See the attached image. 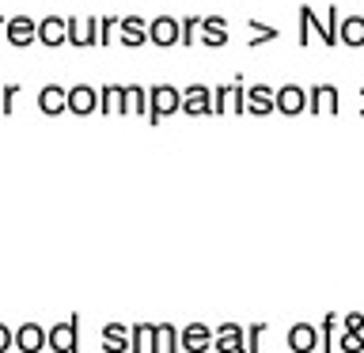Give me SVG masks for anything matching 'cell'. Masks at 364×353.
Instances as JSON below:
<instances>
[{
    "label": "cell",
    "instance_id": "16",
    "mask_svg": "<svg viewBox=\"0 0 364 353\" xmlns=\"http://www.w3.org/2000/svg\"><path fill=\"white\" fill-rule=\"evenodd\" d=\"M102 349L107 353H133L129 323H102Z\"/></svg>",
    "mask_w": 364,
    "mask_h": 353
},
{
    "label": "cell",
    "instance_id": "27",
    "mask_svg": "<svg viewBox=\"0 0 364 353\" xmlns=\"http://www.w3.org/2000/svg\"><path fill=\"white\" fill-rule=\"evenodd\" d=\"M178 327L175 323H159V353H178Z\"/></svg>",
    "mask_w": 364,
    "mask_h": 353
},
{
    "label": "cell",
    "instance_id": "21",
    "mask_svg": "<svg viewBox=\"0 0 364 353\" xmlns=\"http://www.w3.org/2000/svg\"><path fill=\"white\" fill-rule=\"evenodd\" d=\"M99 114H125V84L99 88Z\"/></svg>",
    "mask_w": 364,
    "mask_h": 353
},
{
    "label": "cell",
    "instance_id": "14",
    "mask_svg": "<svg viewBox=\"0 0 364 353\" xmlns=\"http://www.w3.org/2000/svg\"><path fill=\"white\" fill-rule=\"evenodd\" d=\"M228 19L224 16H201V34H198V42L201 46H209V50H224L228 46Z\"/></svg>",
    "mask_w": 364,
    "mask_h": 353
},
{
    "label": "cell",
    "instance_id": "17",
    "mask_svg": "<svg viewBox=\"0 0 364 353\" xmlns=\"http://www.w3.org/2000/svg\"><path fill=\"white\" fill-rule=\"evenodd\" d=\"M4 38H8L11 46H31V42H38V19H31V16H11Z\"/></svg>",
    "mask_w": 364,
    "mask_h": 353
},
{
    "label": "cell",
    "instance_id": "22",
    "mask_svg": "<svg viewBox=\"0 0 364 353\" xmlns=\"http://www.w3.org/2000/svg\"><path fill=\"white\" fill-rule=\"evenodd\" d=\"M247 31H250L247 50H258V46H266V42H277V38H281V31H277V27H269V23H262V19H247Z\"/></svg>",
    "mask_w": 364,
    "mask_h": 353
},
{
    "label": "cell",
    "instance_id": "3",
    "mask_svg": "<svg viewBox=\"0 0 364 353\" xmlns=\"http://www.w3.org/2000/svg\"><path fill=\"white\" fill-rule=\"evenodd\" d=\"M148 42L159 46V50H171V46L182 42V19L175 16H156L148 23Z\"/></svg>",
    "mask_w": 364,
    "mask_h": 353
},
{
    "label": "cell",
    "instance_id": "26",
    "mask_svg": "<svg viewBox=\"0 0 364 353\" xmlns=\"http://www.w3.org/2000/svg\"><path fill=\"white\" fill-rule=\"evenodd\" d=\"M338 323H341V319H338L334 312H326V315H323V323H318V346H323V353H334Z\"/></svg>",
    "mask_w": 364,
    "mask_h": 353
},
{
    "label": "cell",
    "instance_id": "35",
    "mask_svg": "<svg viewBox=\"0 0 364 353\" xmlns=\"http://www.w3.org/2000/svg\"><path fill=\"white\" fill-rule=\"evenodd\" d=\"M341 330H353V334H364V315L360 312H349L341 319Z\"/></svg>",
    "mask_w": 364,
    "mask_h": 353
},
{
    "label": "cell",
    "instance_id": "37",
    "mask_svg": "<svg viewBox=\"0 0 364 353\" xmlns=\"http://www.w3.org/2000/svg\"><path fill=\"white\" fill-rule=\"evenodd\" d=\"M323 19H326V27H330V31H334V34L341 31V11H338V4H330ZM338 42H341V38H338Z\"/></svg>",
    "mask_w": 364,
    "mask_h": 353
},
{
    "label": "cell",
    "instance_id": "13",
    "mask_svg": "<svg viewBox=\"0 0 364 353\" xmlns=\"http://www.w3.org/2000/svg\"><path fill=\"white\" fill-rule=\"evenodd\" d=\"M292 353H315L318 349V323H292L284 334Z\"/></svg>",
    "mask_w": 364,
    "mask_h": 353
},
{
    "label": "cell",
    "instance_id": "15",
    "mask_svg": "<svg viewBox=\"0 0 364 353\" xmlns=\"http://www.w3.org/2000/svg\"><path fill=\"white\" fill-rule=\"evenodd\" d=\"M307 110V91L300 84H281L277 88V114L284 118H296V114Z\"/></svg>",
    "mask_w": 364,
    "mask_h": 353
},
{
    "label": "cell",
    "instance_id": "29",
    "mask_svg": "<svg viewBox=\"0 0 364 353\" xmlns=\"http://www.w3.org/2000/svg\"><path fill=\"white\" fill-rule=\"evenodd\" d=\"M118 23H122V16H102V19H99V46H110V42H114Z\"/></svg>",
    "mask_w": 364,
    "mask_h": 353
},
{
    "label": "cell",
    "instance_id": "19",
    "mask_svg": "<svg viewBox=\"0 0 364 353\" xmlns=\"http://www.w3.org/2000/svg\"><path fill=\"white\" fill-rule=\"evenodd\" d=\"M38 42L50 46V50H57L61 42H68V19H61V16L38 19Z\"/></svg>",
    "mask_w": 364,
    "mask_h": 353
},
{
    "label": "cell",
    "instance_id": "4",
    "mask_svg": "<svg viewBox=\"0 0 364 353\" xmlns=\"http://www.w3.org/2000/svg\"><path fill=\"white\" fill-rule=\"evenodd\" d=\"M213 353H247V330H243V323L213 327Z\"/></svg>",
    "mask_w": 364,
    "mask_h": 353
},
{
    "label": "cell",
    "instance_id": "31",
    "mask_svg": "<svg viewBox=\"0 0 364 353\" xmlns=\"http://www.w3.org/2000/svg\"><path fill=\"white\" fill-rule=\"evenodd\" d=\"M266 323H250L247 327V353H262V338H266Z\"/></svg>",
    "mask_w": 364,
    "mask_h": 353
},
{
    "label": "cell",
    "instance_id": "30",
    "mask_svg": "<svg viewBox=\"0 0 364 353\" xmlns=\"http://www.w3.org/2000/svg\"><path fill=\"white\" fill-rule=\"evenodd\" d=\"M338 349H341V353H364V334L341 330V334H338Z\"/></svg>",
    "mask_w": 364,
    "mask_h": 353
},
{
    "label": "cell",
    "instance_id": "11",
    "mask_svg": "<svg viewBox=\"0 0 364 353\" xmlns=\"http://www.w3.org/2000/svg\"><path fill=\"white\" fill-rule=\"evenodd\" d=\"M50 342V327L42 323H19L16 327V349L19 353H42Z\"/></svg>",
    "mask_w": 364,
    "mask_h": 353
},
{
    "label": "cell",
    "instance_id": "18",
    "mask_svg": "<svg viewBox=\"0 0 364 353\" xmlns=\"http://www.w3.org/2000/svg\"><path fill=\"white\" fill-rule=\"evenodd\" d=\"M38 110L46 114V118H57V114H65L68 110V88L61 84H46L38 91Z\"/></svg>",
    "mask_w": 364,
    "mask_h": 353
},
{
    "label": "cell",
    "instance_id": "34",
    "mask_svg": "<svg viewBox=\"0 0 364 353\" xmlns=\"http://www.w3.org/2000/svg\"><path fill=\"white\" fill-rule=\"evenodd\" d=\"M232 110H235V114H247V88H243V76H235V91H232Z\"/></svg>",
    "mask_w": 364,
    "mask_h": 353
},
{
    "label": "cell",
    "instance_id": "10",
    "mask_svg": "<svg viewBox=\"0 0 364 353\" xmlns=\"http://www.w3.org/2000/svg\"><path fill=\"white\" fill-rule=\"evenodd\" d=\"M277 110V88L269 84H250L247 88V114H255V118H266V114Z\"/></svg>",
    "mask_w": 364,
    "mask_h": 353
},
{
    "label": "cell",
    "instance_id": "24",
    "mask_svg": "<svg viewBox=\"0 0 364 353\" xmlns=\"http://www.w3.org/2000/svg\"><path fill=\"white\" fill-rule=\"evenodd\" d=\"M125 114H144L148 118V88L125 84Z\"/></svg>",
    "mask_w": 364,
    "mask_h": 353
},
{
    "label": "cell",
    "instance_id": "32",
    "mask_svg": "<svg viewBox=\"0 0 364 353\" xmlns=\"http://www.w3.org/2000/svg\"><path fill=\"white\" fill-rule=\"evenodd\" d=\"M201 34V16H186L182 19V46H193Z\"/></svg>",
    "mask_w": 364,
    "mask_h": 353
},
{
    "label": "cell",
    "instance_id": "36",
    "mask_svg": "<svg viewBox=\"0 0 364 353\" xmlns=\"http://www.w3.org/2000/svg\"><path fill=\"white\" fill-rule=\"evenodd\" d=\"M11 346H16V330H11L8 323H0V353H8Z\"/></svg>",
    "mask_w": 364,
    "mask_h": 353
},
{
    "label": "cell",
    "instance_id": "12",
    "mask_svg": "<svg viewBox=\"0 0 364 353\" xmlns=\"http://www.w3.org/2000/svg\"><path fill=\"white\" fill-rule=\"evenodd\" d=\"M148 23H152V19H144V16H122V23H118V42L125 46V50L144 46V42H148Z\"/></svg>",
    "mask_w": 364,
    "mask_h": 353
},
{
    "label": "cell",
    "instance_id": "20",
    "mask_svg": "<svg viewBox=\"0 0 364 353\" xmlns=\"http://www.w3.org/2000/svg\"><path fill=\"white\" fill-rule=\"evenodd\" d=\"M133 353H159V323H129Z\"/></svg>",
    "mask_w": 364,
    "mask_h": 353
},
{
    "label": "cell",
    "instance_id": "2",
    "mask_svg": "<svg viewBox=\"0 0 364 353\" xmlns=\"http://www.w3.org/2000/svg\"><path fill=\"white\" fill-rule=\"evenodd\" d=\"M46 349L50 353H76L80 349V315H68L65 323H53Z\"/></svg>",
    "mask_w": 364,
    "mask_h": 353
},
{
    "label": "cell",
    "instance_id": "9",
    "mask_svg": "<svg viewBox=\"0 0 364 353\" xmlns=\"http://www.w3.org/2000/svg\"><path fill=\"white\" fill-rule=\"evenodd\" d=\"M68 114H76V118L99 114V88H91V84H73L68 88Z\"/></svg>",
    "mask_w": 364,
    "mask_h": 353
},
{
    "label": "cell",
    "instance_id": "33",
    "mask_svg": "<svg viewBox=\"0 0 364 353\" xmlns=\"http://www.w3.org/2000/svg\"><path fill=\"white\" fill-rule=\"evenodd\" d=\"M19 84H4V88H0V114H11V110H16V99H19Z\"/></svg>",
    "mask_w": 364,
    "mask_h": 353
},
{
    "label": "cell",
    "instance_id": "23",
    "mask_svg": "<svg viewBox=\"0 0 364 353\" xmlns=\"http://www.w3.org/2000/svg\"><path fill=\"white\" fill-rule=\"evenodd\" d=\"M341 46H364V16H341Z\"/></svg>",
    "mask_w": 364,
    "mask_h": 353
},
{
    "label": "cell",
    "instance_id": "5",
    "mask_svg": "<svg viewBox=\"0 0 364 353\" xmlns=\"http://www.w3.org/2000/svg\"><path fill=\"white\" fill-rule=\"evenodd\" d=\"M341 95L334 84H311L307 88V114H338Z\"/></svg>",
    "mask_w": 364,
    "mask_h": 353
},
{
    "label": "cell",
    "instance_id": "1",
    "mask_svg": "<svg viewBox=\"0 0 364 353\" xmlns=\"http://www.w3.org/2000/svg\"><path fill=\"white\" fill-rule=\"evenodd\" d=\"M175 110H182V91L175 84H152V91H148V122L159 125L164 118H171Z\"/></svg>",
    "mask_w": 364,
    "mask_h": 353
},
{
    "label": "cell",
    "instance_id": "40",
    "mask_svg": "<svg viewBox=\"0 0 364 353\" xmlns=\"http://www.w3.org/2000/svg\"><path fill=\"white\" fill-rule=\"evenodd\" d=\"M360 114H364V88H360Z\"/></svg>",
    "mask_w": 364,
    "mask_h": 353
},
{
    "label": "cell",
    "instance_id": "7",
    "mask_svg": "<svg viewBox=\"0 0 364 353\" xmlns=\"http://www.w3.org/2000/svg\"><path fill=\"white\" fill-rule=\"evenodd\" d=\"M68 46H76V50L99 46V19H91V16H73L68 19Z\"/></svg>",
    "mask_w": 364,
    "mask_h": 353
},
{
    "label": "cell",
    "instance_id": "6",
    "mask_svg": "<svg viewBox=\"0 0 364 353\" xmlns=\"http://www.w3.org/2000/svg\"><path fill=\"white\" fill-rule=\"evenodd\" d=\"M182 114H190V118H201V114H213V88L198 84V80L182 88Z\"/></svg>",
    "mask_w": 364,
    "mask_h": 353
},
{
    "label": "cell",
    "instance_id": "8",
    "mask_svg": "<svg viewBox=\"0 0 364 353\" xmlns=\"http://www.w3.org/2000/svg\"><path fill=\"white\" fill-rule=\"evenodd\" d=\"M182 353H209L213 349V327L209 323H186L178 330Z\"/></svg>",
    "mask_w": 364,
    "mask_h": 353
},
{
    "label": "cell",
    "instance_id": "39",
    "mask_svg": "<svg viewBox=\"0 0 364 353\" xmlns=\"http://www.w3.org/2000/svg\"><path fill=\"white\" fill-rule=\"evenodd\" d=\"M8 31V19H0V34H4Z\"/></svg>",
    "mask_w": 364,
    "mask_h": 353
},
{
    "label": "cell",
    "instance_id": "38",
    "mask_svg": "<svg viewBox=\"0 0 364 353\" xmlns=\"http://www.w3.org/2000/svg\"><path fill=\"white\" fill-rule=\"evenodd\" d=\"M296 38H300V50H307V42L315 38V34H311V23H307V16H300V31H296Z\"/></svg>",
    "mask_w": 364,
    "mask_h": 353
},
{
    "label": "cell",
    "instance_id": "28",
    "mask_svg": "<svg viewBox=\"0 0 364 353\" xmlns=\"http://www.w3.org/2000/svg\"><path fill=\"white\" fill-rule=\"evenodd\" d=\"M232 91H235V84L213 88V114H228V110H232Z\"/></svg>",
    "mask_w": 364,
    "mask_h": 353
},
{
    "label": "cell",
    "instance_id": "25",
    "mask_svg": "<svg viewBox=\"0 0 364 353\" xmlns=\"http://www.w3.org/2000/svg\"><path fill=\"white\" fill-rule=\"evenodd\" d=\"M300 16H307V23H311V34H315V38L323 42V46H334V42H338V34L326 27V19H318V16H315V8H307V4H304V8H300Z\"/></svg>",
    "mask_w": 364,
    "mask_h": 353
}]
</instances>
